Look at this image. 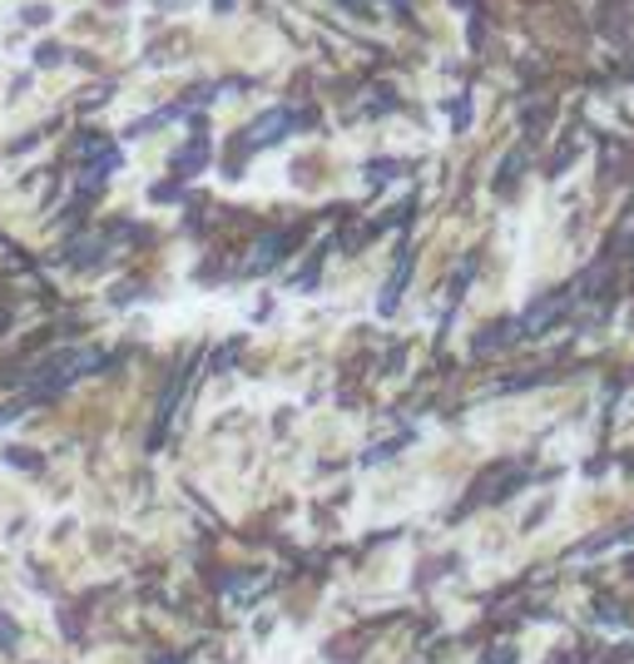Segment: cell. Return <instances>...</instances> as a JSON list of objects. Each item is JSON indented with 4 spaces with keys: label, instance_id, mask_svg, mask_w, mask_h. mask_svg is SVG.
Returning <instances> with one entry per match:
<instances>
[{
    "label": "cell",
    "instance_id": "obj_1",
    "mask_svg": "<svg viewBox=\"0 0 634 664\" xmlns=\"http://www.w3.org/2000/svg\"><path fill=\"white\" fill-rule=\"evenodd\" d=\"M287 129H293V115H283V109H277V115H263V124H253L243 134V144L253 149V144H273V139H283Z\"/></svg>",
    "mask_w": 634,
    "mask_h": 664
}]
</instances>
